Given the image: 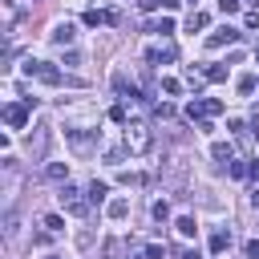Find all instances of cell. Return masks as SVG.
I'll return each instance as SVG.
<instances>
[{
	"label": "cell",
	"instance_id": "15",
	"mask_svg": "<svg viewBox=\"0 0 259 259\" xmlns=\"http://www.w3.org/2000/svg\"><path fill=\"white\" fill-rule=\"evenodd\" d=\"M150 32H162V36H170V32H174V20H170V16H162V20H154V24H150Z\"/></svg>",
	"mask_w": 259,
	"mask_h": 259
},
{
	"label": "cell",
	"instance_id": "6",
	"mask_svg": "<svg viewBox=\"0 0 259 259\" xmlns=\"http://www.w3.org/2000/svg\"><path fill=\"white\" fill-rule=\"evenodd\" d=\"M174 57H178V49H174V45H154V49H146V61H154V65L174 61Z\"/></svg>",
	"mask_w": 259,
	"mask_h": 259
},
{
	"label": "cell",
	"instance_id": "2",
	"mask_svg": "<svg viewBox=\"0 0 259 259\" xmlns=\"http://www.w3.org/2000/svg\"><path fill=\"white\" fill-rule=\"evenodd\" d=\"M61 206H65L69 214H85V210H89V202L81 198V190H77V186H69V182L61 186Z\"/></svg>",
	"mask_w": 259,
	"mask_h": 259
},
{
	"label": "cell",
	"instance_id": "7",
	"mask_svg": "<svg viewBox=\"0 0 259 259\" xmlns=\"http://www.w3.org/2000/svg\"><path fill=\"white\" fill-rule=\"evenodd\" d=\"M210 158H214V162H235V146H231V142H214V146H210Z\"/></svg>",
	"mask_w": 259,
	"mask_h": 259
},
{
	"label": "cell",
	"instance_id": "4",
	"mask_svg": "<svg viewBox=\"0 0 259 259\" xmlns=\"http://www.w3.org/2000/svg\"><path fill=\"white\" fill-rule=\"evenodd\" d=\"M235 40H239V28L223 24V28H214V32L206 36V49H223V45H235Z\"/></svg>",
	"mask_w": 259,
	"mask_h": 259
},
{
	"label": "cell",
	"instance_id": "33",
	"mask_svg": "<svg viewBox=\"0 0 259 259\" xmlns=\"http://www.w3.org/2000/svg\"><path fill=\"white\" fill-rule=\"evenodd\" d=\"M45 259H61V255H45Z\"/></svg>",
	"mask_w": 259,
	"mask_h": 259
},
{
	"label": "cell",
	"instance_id": "26",
	"mask_svg": "<svg viewBox=\"0 0 259 259\" xmlns=\"http://www.w3.org/2000/svg\"><path fill=\"white\" fill-rule=\"evenodd\" d=\"M154 113H158V117H174V105H166V101H162V105H154Z\"/></svg>",
	"mask_w": 259,
	"mask_h": 259
},
{
	"label": "cell",
	"instance_id": "16",
	"mask_svg": "<svg viewBox=\"0 0 259 259\" xmlns=\"http://www.w3.org/2000/svg\"><path fill=\"white\" fill-rule=\"evenodd\" d=\"M202 77L219 85V81H227V69H223V65H206V73H202Z\"/></svg>",
	"mask_w": 259,
	"mask_h": 259
},
{
	"label": "cell",
	"instance_id": "34",
	"mask_svg": "<svg viewBox=\"0 0 259 259\" xmlns=\"http://www.w3.org/2000/svg\"><path fill=\"white\" fill-rule=\"evenodd\" d=\"M255 61H259V49H255Z\"/></svg>",
	"mask_w": 259,
	"mask_h": 259
},
{
	"label": "cell",
	"instance_id": "24",
	"mask_svg": "<svg viewBox=\"0 0 259 259\" xmlns=\"http://www.w3.org/2000/svg\"><path fill=\"white\" fill-rule=\"evenodd\" d=\"M162 255H166V247H158V243H150V247H146V259H162Z\"/></svg>",
	"mask_w": 259,
	"mask_h": 259
},
{
	"label": "cell",
	"instance_id": "29",
	"mask_svg": "<svg viewBox=\"0 0 259 259\" xmlns=\"http://www.w3.org/2000/svg\"><path fill=\"white\" fill-rule=\"evenodd\" d=\"M219 8L223 12H239V0H219Z\"/></svg>",
	"mask_w": 259,
	"mask_h": 259
},
{
	"label": "cell",
	"instance_id": "21",
	"mask_svg": "<svg viewBox=\"0 0 259 259\" xmlns=\"http://www.w3.org/2000/svg\"><path fill=\"white\" fill-rule=\"evenodd\" d=\"M186 85H194V93H198V85H202V73H198V69H194V65H190V69H186Z\"/></svg>",
	"mask_w": 259,
	"mask_h": 259
},
{
	"label": "cell",
	"instance_id": "1",
	"mask_svg": "<svg viewBox=\"0 0 259 259\" xmlns=\"http://www.w3.org/2000/svg\"><path fill=\"white\" fill-rule=\"evenodd\" d=\"M150 142H154L150 125H142V121H125V150H130V154H146Z\"/></svg>",
	"mask_w": 259,
	"mask_h": 259
},
{
	"label": "cell",
	"instance_id": "25",
	"mask_svg": "<svg viewBox=\"0 0 259 259\" xmlns=\"http://www.w3.org/2000/svg\"><path fill=\"white\" fill-rule=\"evenodd\" d=\"M243 251H247V259H259V239H247V247H243Z\"/></svg>",
	"mask_w": 259,
	"mask_h": 259
},
{
	"label": "cell",
	"instance_id": "12",
	"mask_svg": "<svg viewBox=\"0 0 259 259\" xmlns=\"http://www.w3.org/2000/svg\"><path fill=\"white\" fill-rule=\"evenodd\" d=\"M85 194H89V202H101V198H105V194H109V186H105V182H97V178H93V182H89V190H85Z\"/></svg>",
	"mask_w": 259,
	"mask_h": 259
},
{
	"label": "cell",
	"instance_id": "23",
	"mask_svg": "<svg viewBox=\"0 0 259 259\" xmlns=\"http://www.w3.org/2000/svg\"><path fill=\"white\" fill-rule=\"evenodd\" d=\"M45 227H49V231H65V219H61V214H49Z\"/></svg>",
	"mask_w": 259,
	"mask_h": 259
},
{
	"label": "cell",
	"instance_id": "5",
	"mask_svg": "<svg viewBox=\"0 0 259 259\" xmlns=\"http://www.w3.org/2000/svg\"><path fill=\"white\" fill-rule=\"evenodd\" d=\"M73 36H77V28H73L69 20H57V24H53V32H49V40H53V45H73Z\"/></svg>",
	"mask_w": 259,
	"mask_h": 259
},
{
	"label": "cell",
	"instance_id": "30",
	"mask_svg": "<svg viewBox=\"0 0 259 259\" xmlns=\"http://www.w3.org/2000/svg\"><path fill=\"white\" fill-rule=\"evenodd\" d=\"M178 259H202V255H198L194 247H186V251H178Z\"/></svg>",
	"mask_w": 259,
	"mask_h": 259
},
{
	"label": "cell",
	"instance_id": "20",
	"mask_svg": "<svg viewBox=\"0 0 259 259\" xmlns=\"http://www.w3.org/2000/svg\"><path fill=\"white\" fill-rule=\"evenodd\" d=\"M255 85H259V81H255L251 73H243V77H239V93H255Z\"/></svg>",
	"mask_w": 259,
	"mask_h": 259
},
{
	"label": "cell",
	"instance_id": "27",
	"mask_svg": "<svg viewBox=\"0 0 259 259\" xmlns=\"http://www.w3.org/2000/svg\"><path fill=\"white\" fill-rule=\"evenodd\" d=\"M109 117H113V121H121V125H125V105H113V109H109Z\"/></svg>",
	"mask_w": 259,
	"mask_h": 259
},
{
	"label": "cell",
	"instance_id": "22",
	"mask_svg": "<svg viewBox=\"0 0 259 259\" xmlns=\"http://www.w3.org/2000/svg\"><path fill=\"white\" fill-rule=\"evenodd\" d=\"M154 219L166 223V219H170V206H166V202H154Z\"/></svg>",
	"mask_w": 259,
	"mask_h": 259
},
{
	"label": "cell",
	"instance_id": "19",
	"mask_svg": "<svg viewBox=\"0 0 259 259\" xmlns=\"http://www.w3.org/2000/svg\"><path fill=\"white\" fill-rule=\"evenodd\" d=\"M247 174H255V166H247V162H231V178H247Z\"/></svg>",
	"mask_w": 259,
	"mask_h": 259
},
{
	"label": "cell",
	"instance_id": "10",
	"mask_svg": "<svg viewBox=\"0 0 259 259\" xmlns=\"http://www.w3.org/2000/svg\"><path fill=\"white\" fill-rule=\"evenodd\" d=\"M45 174H49L53 182H69V166H65V162H49V166H45Z\"/></svg>",
	"mask_w": 259,
	"mask_h": 259
},
{
	"label": "cell",
	"instance_id": "32",
	"mask_svg": "<svg viewBox=\"0 0 259 259\" xmlns=\"http://www.w3.org/2000/svg\"><path fill=\"white\" fill-rule=\"evenodd\" d=\"M251 206H259V186H255V190H251Z\"/></svg>",
	"mask_w": 259,
	"mask_h": 259
},
{
	"label": "cell",
	"instance_id": "18",
	"mask_svg": "<svg viewBox=\"0 0 259 259\" xmlns=\"http://www.w3.org/2000/svg\"><path fill=\"white\" fill-rule=\"evenodd\" d=\"M162 93H170V97L182 93V81H178V77H162Z\"/></svg>",
	"mask_w": 259,
	"mask_h": 259
},
{
	"label": "cell",
	"instance_id": "14",
	"mask_svg": "<svg viewBox=\"0 0 259 259\" xmlns=\"http://www.w3.org/2000/svg\"><path fill=\"white\" fill-rule=\"evenodd\" d=\"M85 24H89V28H97V24H109V12H97V8H89V12H85Z\"/></svg>",
	"mask_w": 259,
	"mask_h": 259
},
{
	"label": "cell",
	"instance_id": "31",
	"mask_svg": "<svg viewBox=\"0 0 259 259\" xmlns=\"http://www.w3.org/2000/svg\"><path fill=\"white\" fill-rule=\"evenodd\" d=\"M178 4H182V0H162V8H170V12H174Z\"/></svg>",
	"mask_w": 259,
	"mask_h": 259
},
{
	"label": "cell",
	"instance_id": "11",
	"mask_svg": "<svg viewBox=\"0 0 259 259\" xmlns=\"http://www.w3.org/2000/svg\"><path fill=\"white\" fill-rule=\"evenodd\" d=\"M174 227H178V235H182V239H194V231H198L190 214H178V219H174Z\"/></svg>",
	"mask_w": 259,
	"mask_h": 259
},
{
	"label": "cell",
	"instance_id": "8",
	"mask_svg": "<svg viewBox=\"0 0 259 259\" xmlns=\"http://www.w3.org/2000/svg\"><path fill=\"white\" fill-rule=\"evenodd\" d=\"M227 247H231V231H223V227H219V231L210 235V251H214V255H223Z\"/></svg>",
	"mask_w": 259,
	"mask_h": 259
},
{
	"label": "cell",
	"instance_id": "9",
	"mask_svg": "<svg viewBox=\"0 0 259 259\" xmlns=\"http://www.w3.org/2000/svg\"><path fill=\"white\" fill-rule=\"evenodd\" d=\"M65 138L73 142V150H89V142H93V138H89L85 130H65Z\"/></svg>",
	"mask_w": 259,
	"mask_h": 259
},
{
	"label": "cell",
	"instance_id": "17",
	"mask_svg": "<svg viewBox=\"0 0 259 259\" xmlns=\"http://www.w3.org/2000/svg\"><path fill=\"white\" fill-rule=\"evenodd\" d=\"M186 28H190V32H198V28H206V12H190V20H186Z\"/></svg>",
	"mask_w": 259,
	"mask_h": 259
},
{
	"label": "cell",
	"instance_id": "13",
	"mask_svg": "<svg viewBox=\"0 0 259 259\" xmlns=\"http://www.w3.org/2000/svg\"><path fill=\"white\" fill-rule=\"evenodd\" d=\"M130 214V198H113L109 202V219H125Z\"/></svg>",
	"mask_w": 259,
	"mask_h": 259
},
{
	"label": "cell",
	"instance_id": "28",
	"mask_svg": "<svg viewBox=\"0 0 259 259\" xmlns=\"http://www.w3.org/2000/svg\"><path fill=\"white\" fill-rule=\"evenodd\" d=\"M142 4V12H154V8H162V0H138Z\"/></svg>",
	"mask_w": 259,
	"mask_h": 259
},
{
	"label": "cell",
	"instance_id": "3",
	"mask_svg": "<svg viewBox=\"0 0 259 259\" xmlns=\"http://www.w3.org/2000/svg\"><path fill=\"white\" fill-rule=\"evenodd\" d=\"M36 105V97H24V105H8L4 109V121L12 125V130H24V121H28V109Z\"/></svg>",
	"mask_w": 259,
	"mask_h": 259
}]
</instances>
